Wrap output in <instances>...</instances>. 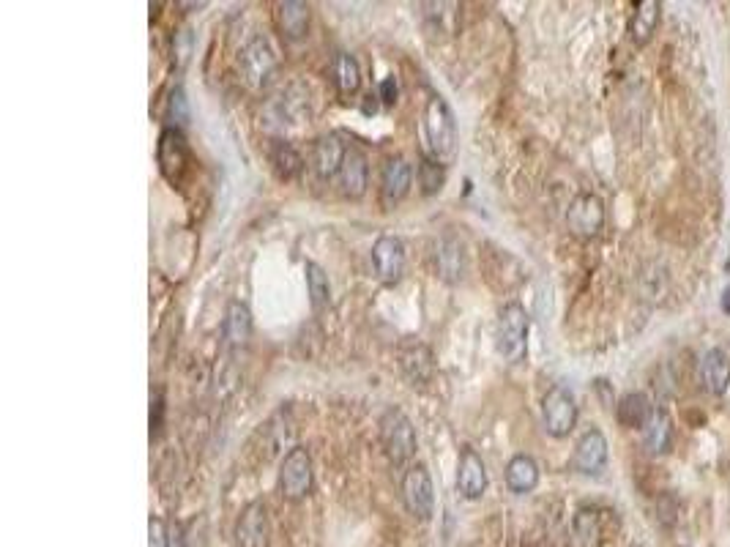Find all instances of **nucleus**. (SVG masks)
<instances>
[{"label": "nucleus", "mask_w": 730, "mask_h": 547, "mask_svg": "<svg viewBox=\"0 0 730 547\" xmlns=\"http://www.w3.org/2000/svg\"><path fill=\"white\" fill-rule=\"evenodd\" d=\"M424 156L449 165L457 154V118L443 96H432L422 115Z\"/></svg>", "instance_id": "obj_1"}, {"label": "nucleus", "mask_w": 730, "mask_h": 547, "mask_svg": "<svg viewBox=\"0 0 730 547\" xmlns=\"http://www.w3.org/2000/svg\"><path fill=\"white\" fill-rule=\"evenodd\" d=\"M528 331H531V318L523 304L509 301L498 310L495 320V351L509 364H520L528 353Z\"/></svg>", "instance_id": "obj_2"}, {"label": "nucleus", "mask_w": 730, "mask_h": 547, "mask_svg": "<svg viewBox=\"0 0 730 547\" xmlns=\"http://www.w3.org/2000/svg\"><path fill=\"white\" fill-rule=\"evenodd\" d=\"M315 485V471H312V455L304 446H293L288 455L282 457L277 474V487L285 501H304Z\"/></svg>", "instance_id": "obj_3"}, {"label": "nucleus", "mask_w": 730, "mask_h": 547, "mask_svg": "<svg viewBox=\"0 0 730 547\" xmlns=\"http://www.w3.org/2000/svg\"><path fill=\"white\" fill-rule=\"evenodd\" d=\"M381 444L389 463L397 468L416 455V430L400 408H389L381 416Z\"/></svg>", "instance_id": "obj_4"}, {"label": "nucleus", "mask_w": 730, "mask_h": 547, "mask_svg": "<svg viewBox=\"0 0 730 547\" xmlns=\"http://www.w3.org/2000/svg\"><path fill=\"white\" fill-rule=\"evenodd\" d=\"M156 159H159V170L162 176L173 186H181L192 170V151L186 145V137L181 129L167 126L165 132L159 135V145H156Z\"/></svg>", "instance_id": "obj_5"}, {"label": "nucleus", "mask_w": 730, "mask_h": 547, "mask_svg": "<svg viewBox=\"0 0 730 547\" xmlns=\"http://www.w3.org/2000/svg\"><path fill=\"white\" fill-rule=\"evenodd\" d=\"M277 50L271 47L266 36H255L244 44V50L238 55V66L241 74L252 88H263L271 83V77L277 74Z\"/></svg>", "instance_id": "obj_6"}, {"label": "nucleus", "mask_w": 730, "mask_h": 547, "mask_svg": "<svg viewBox=\"0 0 730 547\" xmlns=\"http://www.w3.org/2000/svg\"><path fill=\"white\" fill-rule=\"evenodd\" d=\"M402 504L416 520H430L435 512V487L424 463H413L402 476Z\"/></svg>", "instance_id": "obj_7"}, {"label": "nucleus", "mask_w": 730, "mask_h": 547, "mask_svg": "<svg viewBox=\"0 0 730 547\" xmlns=\"http://www.w3.org/2000/svg\"><path fill=\"white\" fill-rule=\"evenodd\" d=\"M566 225L569 233L577 238H597L599 230L605 228V203L602 197L591 195V192H580V195L566 208Z\"/></svg>", "instance_id": "obj_8"}, {"label": "nucleus", "mask_w": 730, "mask_h": 547, "mask_svg": "<svg viewBox=\"0 0 730 547\" xmlns=\"http://www.w3.org/2000/svg\"><path fill=\"white\" fill-rule=\"evenodd\" d=\"M542 419L545 430L553 438H566L577 424V403L566 386H553L542 400Z\"/></svg>", "instance_id": "obj_9"}, {"label": "nucleus", "mask_w": 730, "mask_h": 547, "mask_svg": "<svg viewBox=\"0 0 730 547\" xmlns=\"http://www.w3.org/2000/svg\"><path fill=\"white\" fill-rule=\"evenodd\" d=\"M435 271L438 277L446 282V285H460L465 277H468V249H465V241L454 233H443L438 241H435Z\"/></svg>", "instance_id": "obj_10"}, {"label": "nucleus", "mask_w": 730, "mask_h": 547, "mask_svg": "<svg viewBox=\"0 0 730 547\" xmlns=\"http://www.w3.org/2000/svg\"><path fill=\"white\" fill-rule=\"evenodd\" d=\"M372 263L383 285H397L405 274V244L397 236H381L372 244Z\"/></svg>", "instance_id": "obj_11"}, {"label": "nucleus", "mask_w": 730, "mask_h": 547, "mask_svg": "<svg viewBox=\"0 0 730 547\" xmlns=\"http://www.w3.org/2000/svg\"><path fill=\"white\" fill-rule=\"evenodd\" d=\"M457 493L465 501H479L487 493V465L471 446H465L457 460Z\"/></svg>", "instance_id": "obj_12"}, {"label": "nucleus", "mask_w": 730, "mask_h": 547, "mask_svg": "<svg viewBox=\"0 0 730 547\" xmlns=\"http://www.w3.org/2000/svg\"><path fill=\"white\" fill-rule=\"evenodd\" d=\"M607 438L602 430H588L583 433V438L577 441L575 446V457H572V465H575L577 474L586 476H599L607 468Z\"/></svg>", "instance_id": "obj_13"}, {"label": "nucleus", "mask_w": 730, "mask_h": 547, "mask_svg": "<svg viewBox=\"0 0 730 547\" xmlns=\"http://www.w3.org/2000/svg\"><path fill=\"white\" fill-rule=\"evenodd\" d=\"M413 186V167L405 156H391L381 170V200L383 206H397L408 197Z\"/></svg>", "instance_id": "obj_14"}, {"label": "nucleus", "mask_w": 730, "mask_h": 547, "mask_svg": "<svg viewBox=\"0 0 730 547\" xmlns=\"http://www.w3.org/2000/svg\"><path fill=\"white\" fill-rule=\"evenodd\" d=\"M271 526H268V512L263 501H252L244 506V512L236 523V545L238 547H266Z\"/></svg>", "instance_id": "obj_15"}, {"label": "nucleus", "mask_w": 730, "mask_h": 547, "mask_svg": "<svg viewBox=\"0 0 730 547\" xmlns=\"http://www.w3.org/2000/svg\"><path fill=\"white\" fill-rule=\"evenodd\" d=\"M400 370L411 386H424L435 375V356H432V351L424 342H405L400 348Z\"/></svg>", "instance_id": "obj_16"}, {"label": "nucleus", "mask_w": 730, "mask_h": 547, "mask_svg": "<svg viewBox=\"0 0 730 547\" xmlns=\"http://www.w3.org/2000/svg\"><path fill=\"white\" fill-rule=\"evenodd\" d=\"M345 156H348V145L342 143L340 135L318 137L315 148H312V167H315L318 178L331 181V178L340 176Z\"/></svg>", "instance_id": "obj_17"}, {"label": "nucleus", "mask_w": 730, "mask_h": 547, "mask_svg": "<svg viewBox=\"0 0 730 547\" xmlns=\"http://www.w3.org/2000/svg\"><path fill=\"white\" fill-rule=\"evenodd\" d=\"M340 189L342 195L350 200H361L367 195V186H370V165H367V156L361 154L356 145H350L348 156L342 162L340 170Z\"/></svg>", "instance_id": "obj_18"}, {"label": "nucleus", "mask_w": 730, "mask_h": 547, "mask_svg": "<svg viewBox=\"0 0 730 547\" xmlns=\"http://www.w3.org/2000/svg\"><path fill=\"white\" fill-rule=\"evenodd\" d=\"M700 383L714 397H722L730 386V353L722 348H709L700 356Z\"/></svg>", "instance_id": "obj_19"}, {"label": "nucleus", "mask_w": 730, "mask_h": 547, "mask_svg": "<svg viewBox=\"0 0 730 547\" xmlns=\"http://www.w3.org/2000/svg\"><path fill=\"white\" fill-rule=\"evenodd\" d=\"M539 485V463L531 455H515L506 463V487L515 496H528Z\"/></svg>", "instance_id": "obj_20"}, {"label": "nucleus", "mask_w": 730, "mask_h": 547, "mask_svg": "<svg viewBox=\"0 0 730 547\" xmlns=\"http://www.w3.org/2000/svg\"><path fill=\"white\" fill-rule=\"evenodd\" d=\"M651 416H654V408H651V403H648V397L643 392L624 394L616 405L618 424L627 427V430H646Z\"/></svg>", "instance_id": "obj_21"}, {"label": "nucleus", "mask_w": 730, "mask_h": 547, "mask_svg": "<svg viewBox=\"0 0 730 547\" xmlns=\"http://www.w3.org/2000/svg\"><path fill=\"white\" fill-rule=\"evenodd\" d=\"M271 110H274V115H277V121L282 126L299 124L304 115H309V93L301 85H288L271 102Z\"/></svg>", "instance_id": "obj_22"}, {"label": "nucleus", "mask_w": 730, "mask_h": 547, "mask_svg": "<svg viewBox=\"0 0 730 547\" xmlns=\"http://www.w3.org/2000/svg\"><path fill=\"white\" fill-rule=\"evenodd\" d=\"M277 25L285 39L299 42L309 33V6L301 0H285L277 6Z\"/></svg>", "instance_id": "obj_23"}, {"label": "nucleus", "mask_w": 730, "mask_h": 547, "mask_svg": "<svg viewBox=\"0 0 730 547\" xmlns=\"http://www.w3.org/2000/svg\"><path fill=\"white\" fill-rule=\"evenodd\" d=\"M659 6L657 0H643V3H635V11L629 17V39L643 47V44L651 42V36L657 33L659 25Z\"/></svg>", "instance_id": "obj_24"}, {"label": "nucleus", "mask_w": 730, "mask_h": 547, "mask_svg": "<svg viewBox=\"0 0 730 547\" xmlns=\"http://www.w3.org/2000/svg\"><path fill=\"white\" fill-rule=\"evenodd\" d=\"M643 444H646L648 455H668L670 449H673V422H670L668 411H654L651 416V422L648 427L643 430Z\"/></svg>", "instance_id": "obj_25"}, {"label": "nucleus", "mask_w": 730, "mask_h": 547, "mask_svg": "<svg viewBox=\"0 0 730 547\" xmlns=\"http://www.w3.org/2000/svg\"><path fill=\"white\" fill-rule=\"evenodd\" d=\"M331 83L337 88L340 96H353L361 88V69L359 61L348 55V52H337L331 61Z\"/></svg>", "instance_id": "obj_26"}, {"label": "nucleus", "mask_w": 730, "mask_h": 547, "mask_svg": "<svg viewBox=\"0 0 730 547\" xmlns=\"http://www.w3.org/2000/svg\"><path fill=\"white\" fill-rule=\"evenodd\" d=\"M249 334H252V312L244 301H230L225 310V340L233 348L247 345Z\"/></svg>", "instance_id": "obj_27"}, {"label": "nucleus", "mask_w": 730, "mask_h": 547, "mask_svg": "<svg viewBox=\"0 0 730 547\" xmlns=\"http://www.w3.org/2000/svg\"><path fill=\"white\" fill-rule=\"evenodd\" d=\"M268 162H271L274 173H277L282 181H293V178L304 170V159H301V154L293 148V145L285 143V140H274V143H271V148H268Z\"/></svg>", "instance_id": "obj_28"}, {"label": "nucleus", "mask_w": 730, "mask_h": 547, "mask_svg": "<svg viewBox=\"0 0 730 547\" xmlns=\"http://www.w3.org/2000/svg\"><path fill=\"white\" fill-rule=\"evenodd\" d=\"M572 547H602V520L597 509H580L575 515Z\"/></svg>", "instance_id": "obj_29"}, {"label": "nucleus", "mask_w": 730, "mask_h": 547, "mask_svg": "<svg viewBox=\"0 0 730 547\" xmlns=\"http://www.w3.org/2000/svg\"><path fill=\"white\" fill-rule=\"evenodd\" d=\"M304 274H307V293L309 301H312V310L323 312L329 310L331 304V282L326 269L315 263V260H307L304 263Z\"/></svg>", "instance_id": "obj_30"}, {"label": "nucleus", "mask_w": 730, "mask_h": 547, "mask_svg": "<svg viewBox=\"0 0 730 547\" xmlns=\"http://www.w3.org/2000/svg\"><path fill=\"white\" fill-rule=\"evenodd\" d=\"M416 178H419V186H422V195H438L443 184H446V165L422 154V162L416 167Z\"/></svg>", "instance_id": "obj_31"}, {"label": "nucleus", "mask_w": 730, "mask_h": 547, "mask_svg": "<svg viewBox=\"0 0 730 547\" xmlns=\"http://www.w3.org/2000/svg\"><path fill=\"white\" fill-rule=\"evenodd\" d=\"M170 118L175 121V129L189 124V102H186V93L181 85L170 93Z\"/></svg>", "instance_id": "obj_32"}, {"label": "nucleus", "mask_w": 730, "mask_h": 547, "mask_svg": "<svg viewBox=\"0 0 730 547\" xmlns=\"http://www.w3.org/2000/svg\"><path fill=\"white\" fill-rule=\"evenodd\" d=\"M170 545V531H167L165 520L151 517L148 520V547H167Z\"/></svg>", "instance_id": "obj_33"}, {"label": "nucleus", "mask_w": 730, "mask_h": 547, "mask_svg": "<svg viewBox=\"0 0 730 547\" xmlns=\"http://www.w3.org/2000/svg\"><path fill=\"white\" fill-rule=\"evenodd\" d=\"M154 408H151V435H159L162 433V416H165V397L162 392L154 397Z\"/></svg>", "instance_id": "obj_34"}, {"label": "nucleus", "mask_w": 730, "mask_h": 547, "mask_svg": "<svg viewBox=\"0 0 730 547\" xmlns=\"http://www.w3.org/2000/svg\"><path fill=\"white\" fill-rule=\"evenodd\" d=\"M397 96H400V85H397L394 77H386V80L381 83V93H378V99H381L383 104H394L397 102Z\"/></svg>", "instance_id": "obj_35"}, {"label": "nucleus", "mask_w": 730, "mask_h": 547, "mask_svg": "<svg viewBox=\"0 0 730 547\" xmlns=\"http://www.w3.org/2000/svg\"><path fill=\"white\" fill-rule=\"evenodd\" d=\"M722 310L730 315V288H725V293H722Z\"/></svg>", "instance_id": "obj_36"}]
</instances>
